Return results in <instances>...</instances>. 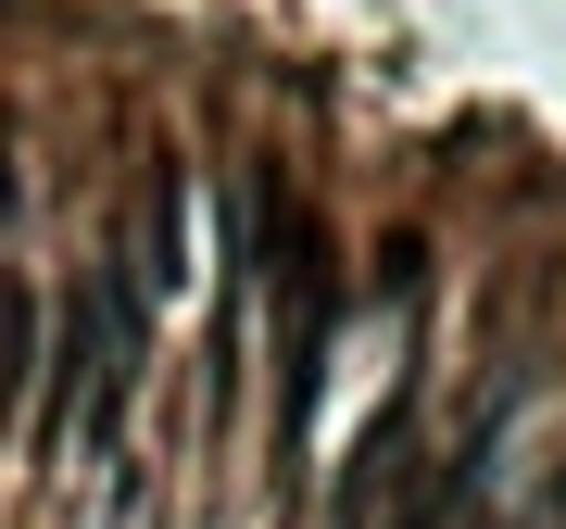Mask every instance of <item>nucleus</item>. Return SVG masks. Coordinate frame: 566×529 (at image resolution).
<instances>
[{"instance_id":"obj_1","label":"nucleus","mask_w":566,"mask_h":529,"mask_svg":"<svg viewBox=\"0 0 566 529\" xmlns=\"http://www.w3.org/2000/svg\"><path fill=\"white\" fill-rule=\"evenodd\" d=\"M264 227V290H277V442L315 428V378H327V315H340V264H327V227L290 203L277 177L252 189Z\"/></svg>"},{"instance_id":"obj_2","label":"nucleus","mask_w":566,"mask_h":529,"mask_svg":"<svg viewBox=\"0 0 566 529\" xmlns=\"http://www.w3.org/2000/svg\"><path fill=\"white\" fill-rule=\"evenodd\" d=\"M88 378V442L126 428V391H139V303L114 290V264H88L63 290V391Z\"/></svg>"},{"instance_id":"obj_3","label":"nucleus","mask_w":566,"mask_h":529,"mask_svg":"<svg viewBox=\"0 0 566 529\" xmlns=\"http://www.w3.org/2000/svg\"><path fill=\"white\" fill-rule=\"evenodd\" d=\"M177 278H189V189H177V164H151L139 215H126V252H114V290L126 303H164Z\"/></svg>"},{"instance_id":"obj_4","label":"nucleus","mask_w":566,"mask_h":529,"mask_svg":"<svg viewBox=\"0 0 566 529\" xmlns=\"http://www.w3.org/2000/svg\"><path fill=\"white\" fill-rule=\"evenodd\" d=\"M25 378H39V303H25L13 278H0V404H13Z\"/></svg>"}]
</instances>
